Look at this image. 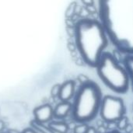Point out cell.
Here are the masks:
<instances>
[{
    "mask_svg": "<svg viewBox=\"0 0 133 133\" xmlns=\"http://www.w3.org/2000/svg\"><path fill=\"white\" fill-rule=\"evenodd\" d=\"M97 9L111 44L120 53L133 55V0L99 1Z\"/></svg>",
    "mask_w": 133,
    "mask_h": 133,
    "instance_id": "1",
    "label": "cell"
},
{
    "mask_svg": "<svg viewBox=\"0 0 133 133\" xmlns=\"http://www.w3.org/2000/svg\"><path fill=\"white\" fill-rule=\"evenodd\" d=\"M74 37L76 47L84 63L96 68L109 43L100 20L89 17L79 19L74 26Z\"/></svg>",
    "mask_w": 133,
    "mask_h": 133,
    "instance_id": "2",
    "label": "cell"
},
{
    "mask_svg": "<svg viewBox=\"0 0 133 133\" xmlns=\"http://www.w3.org/2000/svg\"><path fill=\"white\" fill-rule=\"evenodd\" d=\"M102 94L100 86L93 80L80 84L72 104L71 114L76 123L86 124L97 116L104 97Z\"/></svg>",
    "mask_w": 133,
    "mask_h": 133,
    "instance_id": "3",
    "label": "cell"
},
{
    "mask_svg": "<svg viewBox=\"0 0 133 133\" xmlns=\"http://www.w3.org/2000/svg\"><path fill=\"white\" fill-rule=\"evenodd\" d=\"M96 69L101 80L111 90L122 94L128 92L130 87L128 72L114 55L104 51Z\"/></svg>",
    "mask_w": 133,
    "mask_h": 133,
    "instance_id": "4",
    "label": "cell"
},
{
    "mask_svg": "<svg viewBox=\"0 0 133 133\" xmlns=\"http://www.w3.org/2000/svg\"><path fill=\"white\" fill-rule=\"evenodd\" d=\"M125 112L126 108L122 98L111 95H106L103 97L99 114L104 122L117 123L125 116Z\"/></svg>",
    "mask_w": 133,
    "mask_h": 133,
    "instance_id": "5",
    "label": "cell"
},
{
    "mask_svg": "<svg viewBox=\"0 0 133 133\" xmlns=\"http://www.w3.org/2000/svg\"><path fill=\"white\" fill-rule=\"evenodd\" d=\"M34 116L35 121L45 124L54 118V109L48 104L41 105L34 110Z\"/></svg>",
    "mask_w": 133,
    "mask_h": 133,
    "instance_id": "6",
    "label": "cell"
},
{
    "mask_svg": "<svg viewBox=\"0 0 133 133\" xmlns=\"http://www.w3.org/2000/svg\"><path fill=\"white\" fill-rule=\"evenodd\" d=\"M76 92V82L67 80L61 85L58 98L62 102H69L71 99H73Z\"/></svg>",
    "mask_w": 133,
    "mask_h": 133,
    "instance_id": "7",
    "label": "cell"
},
{
    "mask_svg": "<svg viewBox=\"0 0 133 133\" xmlns=\"http://www.w3.org/2000/svg\"><path fill=\"white\" fill-rule=\"evenodd\" d=\"M72 111V104L70 102H61L54 109V117L58 119L65 118Z\"/></svg>",
    "mask_w": 133,
    "mask_h": 133,
    "instance_id": "8",
    "label": "cell"
},
{
    "mask_svg": "<svg viewBox=\"0 0 133 133\" xmlns=\"http://www.w3.org/2000/svg\"><path fill=\"white\" fill-rule=\"evenodd\" d=\"M122 65L125 68L130 81V86L133 91V55H125L122 59Z\"/></svg>",
    "mask_w": 133,
    "mask_h": 133,
    "instance_id": "9",
    "label": "cell"
},
{
    "mask_svg": "<svg viewBox=\"0 0 133 133\" xmlns=\"http://www.w3.org/2000/svg\"><path fill=\"white\" fill-rule=\"evenodd\" d=\"M49 128L55 133H67L69 131V125L63 122H51L48 125Z\"/></svg>",
    "mask_w": 133,
    "mask_h": 133,
    "instance_id": "10",
    "label": "cell"
},
{
    "mask_svg": "<svg viewBox=\"0 0 133 133\" xmlns=\"http://www.w3.org/2000/svg\"><path fill=\"white\" fill-rule=\"evenodd\" d=\"M30 125H31V128L34 129L35 131H37V132L40 133H55L48 125H45L44 124L40 123L37 121H35L34 119L32 120L30 122Z\"/></svg>",
    "mask_w": 133,
    "mask_h": 133,
    "instance_id": "11",
    "label": "cell"
},
{
    "mask_svg": "<svg viewBox=\"0 0 133 133\" xmlns=\"http://www.w3.org/2000/svg\"><path fill=\"white\" fill-rule=\"evenodd\" d=\"M129 119L126 116L123 117L121 118L118 122H117V127L119 130H125L129 125Z\"/></svg>",
    "mask_w": 133,
    "mask_h": 133,
    "instance_id": "12",
    "label": "cell"
},
{
    "mask_svg": "<svg viewBox=\"0 0 133 133\" xmlns=\"http://www.w3.org/2000/svg\"><path fill=\"white\" fill-rule=\"evenodd\" d=\"M89 126L87 124H78L73 130L74 133H86Z\"/></svg>",
    "mask_w": 133,
    "mask_h": 133,
    "instance_id": "13",
    "label": "cell"
},
{
    "mask_svg": "<svg viewBox=\"0 0 133 133\" xmlns=\"http://www.w3.org/2000/svg\"><path fill=\"white\" fill-rule=\"evenodd\" d=\"M60 87L61 85L60 84H55L52 87L51 90V95L53 97H58L59 95V92H60Z\"/></svg>",
    "mask_w": 133,
    "mask_h": 133,
    "instance_id": "14",
    "label": "cell"
},
{
    "mask_svg": "<svg viewBox=\"0 0 133 133\" xmlns=\"http://www.w3.org/2000/svg\"><path fill=\"white\" fill-rule=\"evenodd\" d=\"M83 3L86 5V7H88V6H91V5H94L95 2L94 1H83Z\"/></svg>",
    "mask_w": 133,
    "mask_h": 133,
    "instance_id": "15",
    "label": "cell"
},
{
    "mask_svg": "<svg viewBox=\"0 0 133 133\" xmlns=\"http://www.w3.org/2000/svg\"><path fill=\"white\" fill-rule=\"evenodd\" d=\"M22 133H38L37 131H35L34 129L32 128H27V129H25Z\"/></svg>",
    "mask_w": 133,
    "mask_h": 133,
    "instance_id": "16",
    "label": "cell"
},
{
    "mask_svg": "<svg viewBox=\"0 0 133 133\" xmlns=\"http://www.w3.org/2000/svg\"><path fill=\"white\" fill-rule=\"evenodd\" d=\"M86 133H97V129L95 128L89 126V128H88V129H87Z\"/></svg>",
    "mask_w": 133,
    "mask_h": 133,
    "instance_id": "17",
    "label": "cell"
},
{
    "mask_svg": "<svg viewBox=\"0 0 133 133\" xmlns=\"http://www.w3.org/2000/svg\"><path fill=\"white\" fill-rule=\"evenodd\" d=\"M5 128V123L4 122H2V120H0V132H2V130L4 129Z\"/></svg>",
    "mask_w": 133,
    "mask_h": 133,
    "instance_id": "18",
    "label": "cell"
},
{
    "mask_svg": "<svg viewBox=\"0 0 133 133\" xmlns=\"http://www.w3.org/2000/svg\"><path fill=\"white\" fill-rule=\"evenodd\" d=\"M7 133H22V132H19L18 130H16V129H9V131H8V132Z\"/></svg>",
    "mask_w": 133,
    "mask_h": 133,
    "instance_id": "19",
    "label": "cell"
},
{
    "mask_svg": "<svg viewBox=\"0 0 133 133\" xmlns=\"http://www.w3.org/2000/svg\"><path fill=\"white\" fill-rule=\"evenodd\" d=\"M104 133H125V132H120L119 130H112V131H111V132H104Z\"/></svg>",
    "mask_w": 133,
    "mask_h": 133,
    "instance_id": "20",
    "label": "cell"
}]
</instances>
